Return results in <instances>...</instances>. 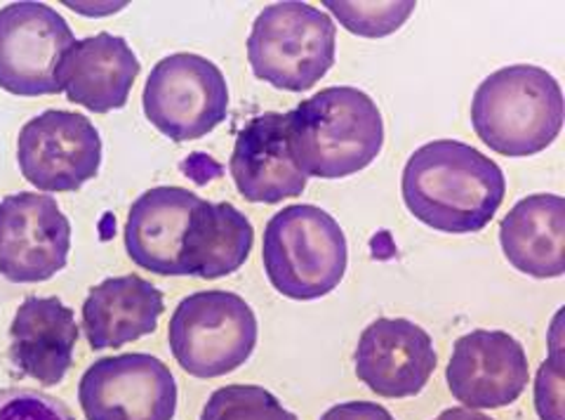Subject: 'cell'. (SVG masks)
<instances>
[{
    "instance_id": "cell-1",
    "label": "cell",
    "mask_w": 565,
    "mask_h": 420,
    "mask_svg": "<svg viewBox=\"0 0 565 420\" xmlns=\"http://www.w3.org/2000/svg\"><path fill=\"white\" fill-rule=\"evenodd\" d=\"M403 201L436 232L476 234L498 213L507 180L490 156L457 139L422 145L403 168Z\"/></svg>"
},
{
    "instance_id": "cell-2",
    "label": "cell",
    "mask_w": 565,
    "mask_h": 420,
    "mask_svg": "<svg viewBox=\"0 0 565 420\" xmlns=\"http://www.w3.org/2000/svg\"><path fill=\"white\" fill-rule=\"evenodd\" d=\"M286 116L290 154L307 178H349L373 164L384 147L382 112L359 87H326Z\"/></svg>"
},
{
    "instance_id": "cell-3",
    "label": "cell",
    "mask_w": 565,
    "mask_h": 420,
    "mask_svg": "<svg viewBox=\"0 0 565 420\" xmlns=\"http://www.w3.org/2000/svg\"><path fill=\"white\" fill-rule=\"evenodd\" d=\"M563 91L535 64H511L490 74L471 99V126L481 143L509 159L535 156L563 128Z\"/></svg>"
},
{
    "instance_id": "cell-4",
    "label": "cell",
    "mask_w": 565,
    "mask_h": 420,
    "mask_svg": "<svg viewBox=\"0 0 565 420\" xmlns=\"http://www.w3.org/2000/svg\"><path fill=\"white\" fill-rule=\"evenodd\" d=\"M262 260L280 295L290 301H318L342 284L349 246L340 222L328 210L295 203L267 222Z\"/></svg>"
},
{
    "instance_id": "cell-5",
    "label": "cell",
    "mask_w": 565,
    "mask_h": 420,
    "mask_svg": "<svg viewBox=\"0 0 565 420\" xmlns=\"http://www.w3.org/2000/svg\"><path fill=\"white\" fill-rule=\"evenodd\" d=\"M338 27L309 3L264 8L247 36V62L259 81L278 91L307 93L334 64Z\"/></svg>"
},
{
    "instance_id": "cell-6",
    "label": "cell",
    "mask_w": 565,
    "mask_h": 420,
    "mask_svg": "<svg viewBox=\"0 0 565 420\" xmlns=\"http://www.w3.org/2000/svg\"><path fill=\"white\" fill-rule=\"evenodd\" d=\"M259 326L253 307L232 291H201L174 307L168 343L193 378H222L253 357Z\"/></svg>"
},
{
    "instance_id": "cell-7",
    "label": "cell",
    "mask_w": 565,
    "mask_h": 420,
    "mask_svg": "<svg viewBox=\"0 0 565 420\" xmlns=\"http://www.w3.org/2000/svg\"><path fill=\"white\" fill-rule=\"evenodd\" d=\"M141 104L158 133L172 143H191L226 118L228 85L215 62L193 52H174L151 69Z\"/></svg>"
},
{
    "instance_id": "cell-8",
    "label": "cell",
    "mask_w": 565,
    "mask_h": 420,
    "mask_svg": "<svg viewBox=\"0 0 565 420\" xmlns=\"http://www.w3.org/2000/svg\"><path fill=\"white\" fill-rule=\"evenodd\" d=\"M76 43L64 17L45 3L0 8V87L17 97L57 95L60 64Z\"/></svg>"
},
{
    "instance_id": "cell-9",
    "label": "cell",
    "mask_w": 565,
    "mask_h": 420,
    "mask_svg": "<svg viewBox=\"0 0 565 420\" xmlns=\"http://www.w3.org/2000/svg\"><path fill=\"white\" fill-rule=\"evenodd\" d=\"M17 164L24 180L45 195L76 191L99 172V130L83 114L47 109L20 130Z\"/></svg>"
},
{
    "instance_id": "cell-10",
    "label": "cell",
    "mask_w": 565,
    "mask_h": 420,
    "mask_svg": "<svg viewBox=\"0 0 565 420\" xmlns=\"http://www.w3.org/2000/svg\"><path fill=\"white\" fill-rule=\"evenodd\" d=\"M177 395L168 364L145 353L97 359L78 385L85 420H172Z\"/></svg>"
},
{
    "instance_id": "cell-11",
    "label": "cell",
    "mask_w": 565,
    "mask_h": 420,
    "mask_svg": "<svg viewBox=\"0 0 565 420\" xmlns=\"http://www.w3.org/2000/svg\"><path fill=\"white\" fill-rule=\"evenodd\" d=\"M71 251V222L47 195L20 191L0 201V276L41 284L62 272Z\"/></svg>"
},
{
    "instance_id": "cell-12",
    "label": "cell",
    "mask_w": 565,
    "mask_h": 420,
    "mask_svg": "<svg viewBox=\"0 0 565 420\" xmlns=\"http://www.w3.org/2000/svg\"><path fill=\"white\" fill-rule=\"evenodd\" d=\"M446 378L452 397L467 409H502L527 388V355L507 330L476 328L457 338Z\"/></svg>"
},
{
    "instance_id": "cell-13",
    "label": "cell",
    "mask_w": 565,
    "mask_h": 420,
    "mask_svg": "<svg viewBox=\"0 0 565 420\" xmlns=\"http://www.w3.org/2000/svg\"><path fill=\"white\" fill-rule=\"evenodd\" d=\"M431 336L411 319L380 317L359 338L356 376L377 397L405 399L427 388L436 371Z\"/></svg>"
},
{
    "instance_id": "cell-14",
    "label": "cell",
    "mask_w": 565,
    "mask_h": 420,
    "mask_svg": "<svg viewBox=\"0 0 565 420\" xmlns=\"http://www.w3.org/2000/svg\"><path fill=\"white\" fill-rule=\"evenodd\" d=\"M228 170L241 197L250 203H280L307 189L309 178L295 166L288 139V116L278 112L247 120L236 137Z\"/></svg>"
},
{
    "instance_id": "cell-15",
    "label": "cell",
    "mask_w": 565,
    "mask_h": 420,
    "mask_svg": "<svg viewBox=\"0 0 565 420\" xmlns=\"http://www.w3.org/2000/svg\"><path fill=\"white\" fill-rule=\"evenodd\" d=\"M139 72L141 64L128 41L102 31L66 50L57 83L68 102L87 112L109 114L126 107Z\"/></svg>"
},
{
    "instance_id": "cell-16",
    "label": "cell",
    "mask_w": 565,
    "mask_h": 420,
    "mask_svg": "<svg viewBox=\"0 0 565 420\" xmlns=\"http://www.w3.org/2000/svg\"><path fill=\"white\" fill-rule=\"evenodd\" d=\"M203 199L184 187H153L141 195L126 222V251L137 267L184 276L182 251L191 213Z\"/></svg>"
},
{
    "instance_id": "cell-17",
    "label": "cell",
    "mask_w": 565,
    "mask_h": 420,
    "mask_svg": "<svg viewBox=\"0 0 565 420\" xmlns=\"http://www.w3.org/2000/svg\"><path fill=\"white\" fill-rule=\"evenodd\" d=\"M78 343L76 314L60 297H26L10 324V361L35 382L64 380Z\"/></svg>"
},
{
    "instance_id": "cell-18",
    "label": "cell",
    "mask_w": 565,
    "mask_h": 420,
    "mask_svg": "<svg viewBox=\"0 0 565 420\" xmlns=\"http://www.w3.org/2000/svg\"><path fill=\"white\" fill-rule=\"evenodd\" d=\"M166 312V297L137 274L111 276L87 293L83 330L93 349L122 347L153 334Z\"/></svg>"
},
{
    "instance_id": "cell-19",
    "label": "cell",
    "mask_w": 565,
    "mask_h": 420,
    "mask_svg": "<svg viewBox=\"0 0 565 420\" xmlns=\"http://www.w3.org/2000/svg\"><path fill=\"white\" fill-rule=\"evenodd\" d=\"M500 243L509 265L535 279L565 272V201L558 195H530L500 222Z\"/></svg>"
},
{
    "instance_id": "cell-20",
    "label": "cell",
    "mask_w": 565,
    "mask_h": 420,
    "mask_svg": "<svg viewBox=\"0 0 565 420\" xmlns=\"http://www.w3.org/2000/svg\"><path fill=\"white\" fill-rule=\"evenodd\" d=\"M255 227L234 203L201 201L191 213L184 237L182 272L184 276L222 279L238 272L250 258Z\"/></svg>"
},
{
    "instance_id": "cell-21",
    "label": "cell",
    "mask_w": 565,
    "mask_h": 420,
    "mask_svg": "<svg viewBox=\"0 0 565 420\" xmlns=\"http://www.w3.org/2000/svg\"><path fill=\"white\" fill-rule=\"evenodd\" d=\"M201 420H299L259 385H226L210 395Z\"/></svg>"
},
{
    "instance_id": "cell-22",
    "label": "cell",
    "mask_w": 565,
    "mask_h": 420,
    "mask_svg": "<svg viewBox=\"0 0 565 420\" xmlns=\"http://www.w3.org/2000/svg\"><path fill=\"white\" fill-rule=\"evenodd\" d=\"M328 12L338 17V22L356 36L363 39H384L396 33L408 17L415 12V0L403 3H347V0H326Z\"/></svg>"
},
{
    "instance_id": "cell-23",
    "label": "cell",
    "mask_w": 565,
    "mask_h": 420,
    "mask_svg": "<svg viewBox=\"0 0 565 420\" xmlns=\"http://www.w3.org/2000/svg\"><path fill=\"white\" fill-rule=\"evenodd\" d=\"M0 420H76L62 399L33 388L0 390Z\"/></svg>"
},
{
    "instance_id": "cell-24",
    "label": "cell",
    "mask_w": 565,
    "mask_h": 420,
    "mask_svg": "<svg viewBox=\"0 0 565 420\" xmlns=\"http://www.w3.org/2000/svg\"><path fill=\"white\" fill-rule=\"evenodd\" d=\"M321 420H396L382 405L375 401H342L330 407Z\"/></svg>"
},
{
    "instance_id": "cell-25",
    "label": "cell",
    "mask_w": 565,
    "mask_h": 420,
    "mask_svg": "<svg viewBox=\"0 0 565 420\" xmlns=\"http://www.w3.org/2000/svg\"><path fill=\"white\" fill-rule=\"evenodd\" d=\"M434 420H492L490 416H483L476 409H462V407H452L446 409L440 416H436Z\"/></svg>"
}]
</instances>
